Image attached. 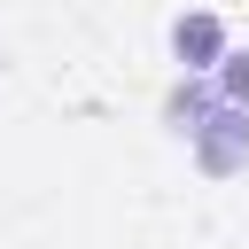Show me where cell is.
<instances>
[{"mask_svg": "<svg viewBox=\"0 0 249 249\" xmlns=\"http://www.w3.org/2000/svg\"><path fill=\"white\" fill-rule=\"evenodd\" d=\"M187 140H195V163L210 171V179H233L241 163H249V109H202L195 124H187Z\"/></svg>", "mask_w": 249, "mask_h": 249, "instance_id": "1", "label": "cell"}, {"mask_svg": "<svg viewBox=\"0 0 249 249\" xmlns=\"http://www.w3.org/2000/svg\"><path fill=\"white\" fill-rule=\"evenodd\" d=\"M171 54H179L187 70H218V54H226V23H218L210 8H187V16L171 23Z\"/></svg>", "mask_w": 249, "mask_h": 249, "instance_id": "2", "label": "cell"}, {"mask_svg": "<svg viewBox=\"0 0 249 249\" xmlns=\"http://www.w3.org/2000/svg\"><path fill=\"white\" fill-rule=\"evenodd\" d=\"M218 101H226V109H249V54H241V47L218 54Z\"/></svg>", "mask_w": 249, "mask_h": 249, "instance_id": "3", "label": "cell"}]
</instances>
